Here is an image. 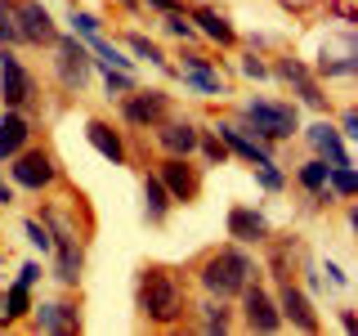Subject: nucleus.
Instances as JSON below:
<instances>
[{"label":"nucleus","mask_w":358,"mask_h":336,"mask_svg":"<svg viewBox=\"0 0 358 336\" xmlns=\"http://www.w3.org/2000/svg\"><path fill=\"white\" fill-rule=\"evenodd\" d=\"M134 300H139V314L157 328H175L179 318H184L188 300H184V287H179V278L171 269L152 265L139 274V291H134Z\"/></svg>","instance_id":"1"},{"label":"nucleus","mask_w":358,"mask_h":336,"mask_svg":"<svg viewBox=\"0 0 358 336\" xmlns=\"http://www.w3.org/2000/svg\"><path fill=\"white\" fill-rule=\"evenodd\" d=\"M251 274H255V260L242 251V246H220V251H210L206 260H201L197 283L215 300H233L246 283H251Z\"/></svg>","instance_id":"2"},{"label":"nucleus","mask_w":358,"mask_h":336,"mask_svg":"<svg viewBox=\"0 0 358 336\" xmlns=\"http://www.w3.org/2000/svg\"><path fill=\"white\" fill-rule=\"evenodd\" d=\"M242 117L251 121L255 139H268V144L291 139V134L300 130L296 108H291V104H273V99H246V104H242Z\"/></svg>","instance_id":"3"},{"label":"nucleus","mask_w":358,"mask_h":336,"mask_svg":"<svg viewBox=\"0 0 358 336\" xmlns=\"http://www.w3.org/2000/svg\"><path fill=\"white\" fill-rule=\"evenodd\" d=\"M54 72H59L63 90L81 94L90 85V72H94V59H90V45L81 36H54Z\"/></svg>","instance_id":"4"},{"label":"nucleus","mask_w":358,"mask_h":336,"mask_svg":"<svg viewBox=\"0 0 358 336\" xmlns=\"http://www.w3.org/2000/svg\"><path fill=\"white\" fill-rule=\"evenodd\" d=\"M121 99H126V104H121V117L139 130H157L171 117V94H166V90H139L134 85L130 94H121Z\"/></svg>","instance_id":"5"},{"label":"nucleus","mask_w":358,"mask_h":336,"mask_svg":"<svg viewBox=\"0 0 358 336\" xmlns=\"http://www.w3.org/2000/svg\"><path fill=\"white\" fill-rule=\"evenodd\" d=\"M9 175H14L18 188H31V193H41V188H50L54 179H59V166H54V157L45 148H18L9 157Z\"/></svg>","instance_id":"6"},{"label":"nucleus","mask_w":358,"mask_h":336,"mask_svg":"<svg viewBox=\"0 0 358 336\" xmlns=\"http://www.w3.org/2000/svg\"><path fill=\"white\" fill-rule=\"evenodd\" d=\"M14 27H18V41H27V45H54V36H59V27H54L50 9H45L41 0H18Z\"/></svg>","instance_id":"7"},{"label":"nucleus","mask_w":358,"mask_h":336,"mask_svg":"<svg viewBox=\"0 0 358 336\" xmlns=\"http://www.w3.org/2000/svg\"><path fill=\"white\" fill-rule=\"evenodd\" d=\"M0 99H5V108H27L31 99H36V85H31V72L22 67L9 50H0Z\"/></svg>","instance_id":"8"},{"label":"nucleus","mask_w":358,"mask_h":336,"mask_svg":"<svg viewBox=\"0 0 358 336\" xmlns=\"http://www.w3.org/2000/svg\"><path fill=\"white\" fill-rule=\"evenodd\" d=\"M238 296H242V318H246L251 332H278V328H282V309H278V300L268 296L264 287L246 283Z\"/></svg>","instance_id":"9"},{"label":"nucleus","mask_w":358,"mask_h":336,"mask_svg":"<svg viewBox=\"0 0 358 336\" xmlns=\"http://www.w3.org/2000/svg\"><path fill=\"white\" fill-rule=\"evenodd\" d=\"M157 179L166 184L171 202H193L197 197V171L188 166V157H166V162L157 166Z\"/></svg>","instance_id":"10"},{"label":"nucleus","mask_w":358,"mask_h":336,"mask_svg":"<svg viewBox=\"0 0 358 336\" xmlns=\"http://www.w3.org/2000/svg\"><path fill=\"white\" fill-rule=\"evenodd\" d=\"M278 309H282V323H291V328H300V332H318V314H313V300H309L296 283H287V278H282V300H278Z\"/></svg>","instance_id":"11"},{"label":"nucleus","mask_w":358,"mask_h":336,"mask_svg":"<svg viewBox=\"0 0 358 336\" xmlns=\"http://www.w3.org/2000/svg\"><path fill=\"white\" fill-rule=\"evenodd\" d=\"M188 14V22H193V31H201L206 41H215V45H224L229 50L233 41H238V31H233V22L220 14V9H210V5H193V9H184Z\"/></svg>","instance_id":"12"},{"label":"nucleus","mask_w":358,"mask_h":336,"mask_svg":"<svg viewBox=\"0 0 358 336\" xmlns=\"http://www.w3.org/2000/svg\"><path fill=\"white\" fill-rule=\"evenodd\" d=\"M54 278H59L63 287H76L81 283V265H85V251H81V242L72 238V233H59L54 238Z\"/></svg>","instance_id":"13"},{"label":"nucleus","mask_w":358,"mask_h":336,"mask_svg":"<svg viewBox=\"0 0 358 336\" xmlns=\"http://www.w3.org/2000/svg\"><path fill=\"white\" fill-rule=\"evenodd\" d=\"M85 139H90V148H94L103 162H112V166H126V139H121V130H112L108 121H90L85 126Z\"/></svg>","instance_id":"14"},{"label":"nucleus","mask_w":358,"mask_h":336,"mask_svg":"<svg viewBox=\"0 0 358 336\" xmlns=\"http://www.w3.org/2000/svg\"><path fill=\"white\" fill-rule=\"evenodd\" d=\"M278 76L296 85V94L305 99L309 108H327V94L318 90V81H313V72H309V67L300 63V59H282V63H278Z\"/></svg>","instance_id":"15"},{"label":"nucleus","mask_w":358,"mask_h":336,"mask_svg":"<svg viewBox=\"0 0 358 336\" xmlns=\"http://www.w3.org/2000/svg\"><path fill=\"white\" fill-rule=\"evenodd\" d=\"M184 85L197 90V94H224V81H220L215 67H210V59L206 54H193V50L184 54Z\"/></svg>","instance_id":"16"},{"label":"nucleus","mask_w":358,"mask_h":336,"mask_svg":"<svg viewBox=\"0 0 358 336\" xmlns=\"http://www.w3.org/2000/svg\"><path fill=\"white\" fill-rule=\"evenodd\" d=\"M157 144H162V153H166V157H188V153L197 148V126L166 117L162 126H157Z\"/></svg>","instance_id":"17"},{"label":"nucleus","mask_w":358,"mask_h":336,"mask_svg":"<svg viewBox=\"0 0 358 336\" xmlns=\"http://www.w3.org/2000/svg\"><path fill=\"white\" fill-rule=\"evenodd\" d=\"M220 139H224V148H229V153L246 157L251 166H268V162H273V153L264 148V139H251L242 126H220Z\"/></svg>","instance_id":"18"},{"label":"nucleus","mask_w":358,"mask_h":336,"mask_svg":"<svg viewBox=\"0 0 358 336\" xmlns=\"http://www.w3.org/2000/svg\"><path fill=\"white\" fill-rule=\"evenodd\" d=\"M27 134H31V121L22 117L18 108H9L0 117V162H9L18 148H27Z\"/></svg>","instance_id":"19"},{"label":"nucleus","mask_w":358,"mask_h":336,"mask_svg":"<svg viewBox=\"0 0 358 336\" xmlns=\"http://www.w3.org/2000/svg\"><path fill=\"white\" fill-rule=\"evenodd\" d=\"M229 238H238V242H264L268 238V220L260 216V211H251V206H233L229 211Z\"/></svg>","instance_id":"20"},{"label":"nucleus","mask_w":358,"mask_h":336,"mask_svg":"<svg viewBox=\"0 0 358 336\" xmlns=\"http://www.w3.org/2000/svg\"><path fill=\"white\" fill-rule=\"evenodd\" d=\"M36 309V328L41 332H76L81 328V314L72 305H63V300H50V305H31Z\"/></svg>","instance_id":"21"},{"label":"nucleus","mask_w":358,"mask_h":336,"mask_svg":"<svg viewBox=\"0 0 358 336\" xmlns=\"http://www.w3.org/2000/svg\"><path fill=\"white\" fill-rule=\"evenodd\" d=\"M309 144L318 148V157H322L327 166H345V162H350V153H345L341 134H336V126H327V121H318V126H309Z\"/></svg>","instance_id":"22"},{"label":"nucleus","mask_w":358,"mask_h":336,"mask_svg":"<svg viewBox=\"0 0 358 336\" xmlns=\"http://www.w3.org/2000/svg\"><path fill=\"white\" fill-rule=\"evenodd\" d=\"M31 314V287H22V283H14L0 296V328H14L18 318H27Z\"/></svg>","instance_id":"23"},{"label":"nucleus","mask_w":358,"mask_h":336,"mask_svg":"<svg viewBox=\"0 0 358 336\" xmlns=\"http://www.w3.org/2000/svg\"><path fill=\"white\" fill-rule=\"evenodd\" d=\"M143 216H148V224H162L171 216V193H166V184L157 175L143 179Z\"/></svg>","instance_id":"24"},{"label":"nucleus","mask_w":358,"mask_h":336,"mask_svg":"<svg viewBox=\"0 0 358 336\" xmlns=\"http://www.w3.org/2000/svg\"><path fill=\"white\" fill-rule=\"evenodd\" d=\"M327 188H336L345 202H350L358 193V175H354V162H345V166H327Z\"/></svg>","instance_id":"25"},{"label":"nucleus","mask_w":358,"mask_h":336,"mask_svg":"<svg viewBox=\"0 0 358 336\" xmlns=\"http://www.w3.org/2000/svg\"><path fill=\"white\" fill-rule=\"evenodd\" d=\"M233 328V318H229V309H224V300H206L201 305V332H229Z\"/></svg>","instance_id":"26"},{"label":"nucleus","mask_w":358,"mask_h":336,"mask_svg":"<svg viewBox=\"0 0 358 336\" xmlns=\"http://www.w3.org/2000/svg\"><path fill=\"white\" fill-rule=\"evenodd\" d=\"M300 188H309V193H327V162H322V157H313V162L300 166Z\"/></svg>","instance_id":"27"},{"label":"nucleus","mask_w":358,"mask_h":336,"mask_svg":"<svg viewBox=\"0 0 358 336\" xmlns=\"http://www.w3.org/2000/svg\"><path fill=\"white\" fill-rule=\"evenodd\" d=\"M126 45H130L134 54H139V59H148L152 67H166V54L157 50V45H152L148 36H139V31H130V36H126Z\"/></svg>","instance_id":"28"},{"label":"nucleus","mask_w":358,"mask_h":336,"mask_svg":"<svg viewBox=\"0 0 358 336\" xmlns=\"http://www.w3.org/2000/svg\"><path fill=\"white\" fill-rule=\"evenodd\" d=\"M103 85H108V94H130V90H134V72H121V67H103Z\"/></svg>","instance_id":"29"},{"label":"nucleus","mask_w":358,"mask_h":336,"mask_svg":"<svg viewBox=\"0 0 358 336\" xmlns=\"http://www.w3.org/2000/svg\"><path fill=\"white\" fill-rule=\"evenodd\" d=\"M67 22H72V36H94V31H99V18L94 14H85V9H72V14H67Z\"/></svg>","instance_id":"30"},{"label":"nucleus","mask_w":358,"mask_h":336,"mask_svg":"<svg viewBox=\"0 0 358 336\" xmlns=\"http://www.w3.org/2000/svg\"><path fill=\"white\" fill-rule=\"evenodd\" d=\"M22 233H27V242L36 246V251H54V238H50V229H45L41 220H27V224H22Z\"/></svg>","instance_id":"31"},{"label":"nucleus","mask_w":358,"mask_h":336,"mask_svg":"<svg viewBox=\"0 0 358 336\" xmlns=\"http://www.w3.org/2000/svg\"><path fill=\"white\" fill-rule=\"evenodd\" d=\"M197 144H201V153H206V162H229V148H224L220 134H201L197 130Z\"/></svg>","instance_id":"32"},{"label":"nucleus","mask_w":358,"mask_h":336,"mask_svg":"<svg viewBox=\"0 0 358 336\" xmlns=\"http://www.w3.org/2000/svg\"><path fill=\"white\" fill-rule=\"evenodd\" d=\"M166 31H171V36H184V41H193V22H188V14H184V9H171V14H166Z\"/></svg>","instance_id":"33"},{"label":"nucleus","mask_w":358,"mask_h":336,"mask_svg":"<svg viewBox=\"0 0 358 336\" xmlns=\"http://www.w3.org/2000/svg\"><path fill=\"white\" fill-rule=\"evenodd\" d=\"M0 41H5V45H14V41H18V27H14V5H9V0H0Z\"/></svg>","instance_id":"34"},{"label":"nucleus","mask_w":358,"mask_h":336,"mask_svg":"<svg viewBox=\"0 0 358 336\" xmlns=\"http://www.w3.org/2000/svg\"><path fill=\"white\" fill-rule=\"evenodd\" d=\"M354 67H358V63H354V54H345V59H336V63H331V59H322V63H318V72H322V76H354Z\"/></svg>","instance_id":"35"},{"label":"nucleus","mask_w":358,"mask_h":336,"mask_svg":"<svg viewBox=\"0 0 358 336\" xmlns=\"http://www.w3.org/2000/svg\"><path fill=\"white\" fill-rule=\"evenodd\" d=\"M255 175H260V184L268 188V193H278V188H282V171H278V162H268V166H255Z\"/></svg>","instance_id":"36"},{"label":"nucleus","mask_w":358,"mask_h":336,"mask_svg":"<svg viewBox=\"0 0 358 336\" xmlns=\"http://www.w3.org/2000/svg\"><path fill=\"white\" fill-rule=\"evenodd\" d=\"M341 134H345V139H354V134H358V112H354V108H345V117H341Z\"/></svg>","instance_id":"37"},{"label":"nucleus","mask_w":358,"mask_h":336,"mask_svg":"<svg viewBox=\"0 0 358 336\" xmlns=\"http://www.w3.org/2000/svg\"><path fill=\"white\" fill-rule=\"evenodd\" d=\"M36 278H41V265H36V260H27V265L18 269V283H22V287H31Z\"/></svg>","instance_id":"38"},{"label":"nucleus","mask_w":358,"mask_h":336,"mask_svg":"<svg viewBox=\"0 0 358 336\" xmlns=\"http://www.w3.org/2000/svg\"><path fill=\"white\" fill-rule=\"evenodd\" d=\"M242 72H246V76H255V81H264V76H268V67H264L260 59H246V63H242Z\"/></svg>","instance_id":"39"},{"label":"nucleus","mask_w":358,"mask_h":336,"mask_svg":"<svg viewBox=\"0 0 358 336\" xmlns=\"http://www.w3.org/2000/svg\"><path fill=\"white\" fill-rule=\"evenodd\" d=\"M143 5H152V9H162V14H171V9H179V0H143Z\"/></svg>","instance_id":"40"},{"label":"nucleus","mask_w":358,"mask_h":336,"mask_svg":"<svg viewBox=\"0 0 358 336\" xmlns=\"http://www.w3.org/2000/svg\"><path fill=\"white\" fill-rule=\"evenodd\" d=\"M327 274H331V283H336V287H345V283H350V278H345V269H341V265H327Z\"/></svg>","instance_id":"41"},{"label":"nucleus","mask_w":358,"mask_h":336,"mask_svg":"<svg viewBox=\"0 0 358 336\" xmlns=\"http://www.w3.org/2000/svg\"><path fill=\"white\" fill-rule=\"evenodd\" d=\"M0 206H14V188H9L5 179H0Z\"/></svg>","instance_id":"42"},{"label":"nucleus","mask_w":358,"mask_h":336,"mask_svg":"<svg viewBox=\"0 0 358 336\" xmlns=\"http://www.w3.org/2000/svg\"><path fill=\"white\" fill-rule=\"evenodd\" d=\"M117 5H126V9H139V0H117Z\"/></svg>","instance_id":"43"}]
</instances>
